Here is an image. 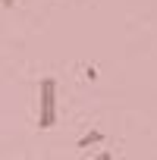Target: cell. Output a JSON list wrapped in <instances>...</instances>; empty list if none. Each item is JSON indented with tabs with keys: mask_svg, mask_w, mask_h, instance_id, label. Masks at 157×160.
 <instances>
[{
	"mask_svg": "<svg viewBox=\"0 0 157 160\" xmlns=\"http://www.w3.org/2000/svg\"><path fill=\"white\" fill-rule=\"evenodd\" d=\"M91 160H113V151H98Z\"/></svg>",
	"mask_w": 157,
	"mask_h": 160,
	"instance_id": "4",
	"label": "cell"
},
{
	"mask_svg": "<svg viewBox=\"0 0 157 160\" xmlns=\"http://www.w3.org/2000/svg\"><path fill=\"white\" fill-rule=\"evenodd\" d=\"M82 75L88 78V82H94V78H98V66H94V63H88V66L82 69Z\"/></svg>",
	"mask_w": 157,
	"mask_h": 160,
	"instance_id": "3",
	"label": "cell"
},
{
	"mask_svg": "<svg viewBox=\"0 0 157 160\" xmlns=\"http://www.w3.org/2000/svg\"><path fill=\"white\" fill-rule=\"evenodd\" d=\"M16 3H19V0H3V10H13Z\"/></svg>",
	"mask_w": 157,
	"mask_h": 160,
	"instance_id": "5",
	"label": "cell"
},
{
	"mask_svg": "<svg viewBox=\"0 0 157 160\" xmlns=\"http://www.w3.org/2000/svg\"><path fill=\"white\" fill-rule=\"evenodd\" d=\"M57 126V78L44 75L38 82V129L47 132Z\"/></svg>",
	"mask_w": 157,
	"mask_h": 160,
	"instance_id": "1",
	"label": "cell"
},
{
	"mask_svg": "<svg viewBox=\"0 0 157 160\" xmlns=\"http://www.w3.org/2000/svg\"><path fill=\"white\" fill-rule=\"evenodd\" d=\"M104 138H107V135H104L101 129H91V132H85L82 138L75 141V148H78V151H85V148H91V144H101Z\"/></svg>",
	"mask_w": 157,
	"mask_h": 160,
	"instance_id": "2",
	"label": "cell"
}]
</instances>
